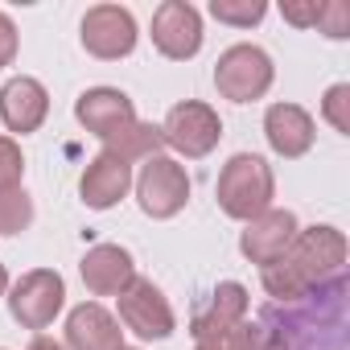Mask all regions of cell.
<instances>
[{"label": "cell", "mask_w": 350, "mask_h": 350, "mask_svg": "<svg viewBox=\"0 0 350 350\" xmlns=\"http://www.w3.org/2000/svg\"><path fill=\"white\" fill-rule=\"evenodd\" d=\"M136 280L132 272V256L116 243H99L83 256V284L95 293V297H116L124 293L128 284Z\"/></svg>", "instance_id": "obj_15"}, {"label": "cell", "mask_w": 350, "mask_h": 350, "mask_svg": "<svg viewBox=\"0 0 350 350\" xmlns=\"http://www.w3.org/2000/svg\"><path fill=\"white\" fill-rule=\"evenodd\" d=\"M120 317L140 338H169L173 334V309L152 280H132L120 293Z\"/></svg>", "instance_id": "obj_10"}, {"label": "cell", "mask_w": 350, "mask_h": 350, "mask_svg": "<svg viewBox=\"0 0 350 350\" xmlns=\"http://www.w3.org/2000/svg\"><path fill=\"white\" fill-rule=\"evenodd\" d=\"M223 136V120L206 107V103H178V107H169L165 116V128H161V140L173 144L178 152L186 157H206Z\"/></svg>", "instance_id": "obj_7"}, {"label": "cell", "mask_w": 350, "mask_h": 350, "mask_svg": "<svg viewBox=\"0 0 350 350\" xmlns=\"http://www.w3.org/2000/svg\"><path fill=\"white\" fill-rule=\"evenodd\" d=\"M17 58V25L0 13V66H9Z\"/></svg>", "instance_id": "obj_27"}, {"label": "cell", "mask_w": 350, "mask_h": 350, "mask_svg": "<svg viewBox=\"0 0 350 350\" xmlns=\"http://www.w3.org/2000/svg\"><path fill=\"white\" fill-rule=\"evenodd\" d=\"M29 350H66L62 342H54V338H33L29 342Z\"/></svg>", "instance_id": "obj_29"}, {"label": "cell", "mask_w": 350, "mask_h": 350, "mask_svg": "<svg viewBox=\"0 0 350 350\" xmlns=\"http://www.w3.org/2000/svg\"><path fill=\"white\" fill-rule=\"evenodd\" d=\"M264 132H268V144L280 157H301L313 144V120L297 103H272L268 116H264Z\"/></svg>", "instance_id": "obj_18"}, {"label": "cell", "mask_w": 350, "mask_h": 350, "mask_svg": "<svg viewBox=\"0 0 350 350\" xmlns=\"http://www.w3.org/2000/svg\"><path fill=\"white\" fill-rule=\"evenodd\" d=\"M62 301H66L62 276L50 272V268H38V272H25V276L13 284L9 309H13V317H17L25 329H46V325L58 317Z\"/></svg>", "instance_id": "obj_6"}, {"label": "cell", "mask_w": 350, "mask_h": 350, "mask_svg": "<svg viewBox=\"0 0 350 350\" xmlns=\"http://www.w3.org/2000/svg\"><path fill=\"white\" fill-rule=\"evenodd\" d=\"M66 346L70 350H124V329L116 317L99 305H79L66 321Z\"/></svg>", "instance_id": "obj_17"}, {"label": "cell", "mask_w": 350, "mask_h": 350, "mask_svg": "<svg viewBox=\"0 0 350 350\" xmlns=\"http://www.w3.org/2000/svg\"><path fill=\"white\" fill-rule=\"evenodd\" d=\"M264 325L284 338V350H346V280L334 276L301 301L272 305Z\"/></svg>", "instance_id": "obj_1"}, {"label": "cell", "mask_w": 350, "mask_h": 350, "mask_svg": "<svg viewBox=\"0 0 350 350\" xmlns=\"http://www.w3.org/2000/svg\"><path fill=\"white\" fill-rule=\"evenodd\" d=\"M342 264H346V239L342 231L334 227H309V231H297V239L288 243V252L264 268V288L288 305V301H301L305 293H313L317 284L342 276Z\"/></svg>", "instance_id": "obj_2"}, {"label": "cell", "mask_w": 350, "mask_h": 350, "mask_svg": "<svg viewBox=\"0 0 350 350\" xmlns=\"http://www.w3.org/2000/svg\"><path fill=\"white\" fill-rule=\"evenodd\" d=\"M194 350H239V342H235V329H227V334H219V338H206V342H198Z\"/></svg>", "instance_id": "obj_28"}, {"label": "cell", "mask_w": 350, "mask_h": 350, "mask_svg": "<svg viewBox=\"0 0 350 350\" xmlns=\"http://www.w3.org/2000/svg\"><path fill=\"white\" fill-rule=\"evenodd\" d=\"M21 169H25L21 148H17L9 136H0V190H13V186L21 182Z\"/></svg>", "instance_id": "obj_25"}, {"label": "cell", "mask_w": 350, "mask_h": 350, "mask_svg": "<svg viewBox=\"0 0 350 350\" xmlns=\"http://www.w3.org/2000/svg\"><path fill=\"white\" fill-rule=\"evenodd\" d=\"M83 46L95 58H124L136 46V21L120 5H95L83 17Z\"/></svg>", "instance_id": "obj_9"}, {"label": "cell", "mask_w": 350, "mask_h": 350, "mask_svg": "<svg viewBox=\"0 0 350 350\" xmlns=\"http://www.w3.org/2000/svg\"><path fill=\"white\" fill-rule=\"evenodd\" d=\"M9 288V272H5V264H0V293Z\"/></svg>", "instance_id": "obj_30"}, {"label": "cell", "mask_w": 350, "mask_h": 350, "mask_svg": "<svg viewBox=\"0 0 350 350\" xmlns=\"http://www.w3.org/2000/svg\"><path fill=\"white\" fill-rule=\"evenodd\" d=\"M128 186H132V165H124L120 157H111V152H99L91 165H87V173H83V202L91 206V211H107V206H116L124 194H128Z\"/></svg>", "instance_id": "obj_16"}, {"label": "cell", "mask_w": 350, "mask_h": 350, "mask_svg": "<svg viewBox=\"0 0 350 350\" xmlns=\"http://www.w3.org/2000/svg\"><path fill=\"white\" fill-rule=\"evenodd\" d=\"M317 29L325 38H350V5H346V0H321Z\"/></svg>", "instance_id": "obj_23"}, {"label": "cell", "mask_w": 350, "mask_h": 350, "mask_svg": "<svg viewBox=\"0 0 350 350\" xmlns=\"http://www.w3.org/2000/svg\"><path fill=\"white\" fill-rule=\"evenodd\" d=\"M293 239H297V215H293V211H264V215H256V219L247 223L239 247H243V256H247L252 264L268 268V264H276V260L288 252Z\"/></svg>", "instance_id": "obj_11"}, {"label": "cell", "mask_w": 350, "mask_h": 350, "mask_svg": "<svg viewBox=\"0 0 350 350\" xmlns=\"http://www.w3.org/2000/svg\"><path fill=\"white\" fill-rule=\"evenodd\" d=\"M243 313H247V288H243V284H235V280H227V284H219V288H215L198 309H194L190 334H194L198 342L219 338V334L235 329V325L243 321Z\"/></svg>", "instance_id": "obj_13"}, {"label": "cell", "mask_w": 350, "mask_h": 350, "mask_svg": "<svg viewBox=\"0 0 350 350\" xmlns=\"http://www.w3.org/2000/svg\"><path fill=\"white\" fill-rule=\"evenodd\" d=\"M215 87L231 103H252L272 87V58L260 46H231L215 66Z\"/></svg>", "instance_id": "obj_4"}, {"label": "cell", "mask_w": 350, "mask_h": 350, "mask_svg": "<svg viewBox=\"0 0 350 350\" xmlns=\"http://www.w3.org/2000/svg\"><path fill=\"white\" fill-rule=\"evenodd\" d=\"M75 116H79V124L87 128V132H95V136H116L120 128H128L132 120H136V107H132V99L124 95V91H116V87H95V91H83L79 95V103H75Z\"/></svg>", "instance_id": "obj_12"}, {"label": "cell", "mask_w": 350, "mask_h": 350, "mask_svg": "<svg viewBox=\"0 0 350 350\" xmlns=\"http://www.w3.org/2000/svg\"><path fill=\"white\" fill-rule=\"evenodd\" d=\"M321 111H325V120H329L342 136H350V87H346V83H338V87L325 91Z\"/></svg>", "instance_id": "obj_24"}, {"label": "cell", "mask_w": 350, "mask_h": 350, "mask_svg": "<svg viewBox=\"0 0 350 350\" xmlns=\"http://www.w3.org/2000/svg\"><path fill=\"white\" fill-rule=\"evenodd\" d=\"M152 46L165 58H194L202 50V17L186 0H165L152 13Z\"/></svg>", "instance_id": "obj_8"}, {"label": "cell", "mask_w": 350, "mask_h": 350, "mask_svg": "<svg viewBox=\"0 0 350 350\" xmlns=\"http://www.w3.org/2000/svg\"><path fill=\"white\" fill-rule=\"evenodd\" d=\"M268 13L264 0H211V17L215 21H227V25H256L260 17Z\"/></svg>", "instance_id": "obj_21"}, {"label": "cell", "mask_w": 350, "mask_h": 350, "mask_svg": "<svg viewBox=\"0 0 350 350\" xmlns=\"http://www.w3.org/2000/svg\"><path fill=\"white\" fill-rule=\"evenodd\" d=\"M136 198H140V211L152 215V219H173L186 198H190V178L178 161L169 157H148V165L140 169L136 178Z\"/></svg>", "instance_id": "obj_5"}, {"label": "cell", "mask_w": 350, "mask_h": 350, "mask_svg": "<svg viewBox=\"0 0 350 350\" xmlns=\"http://www.w3.org/2000/svg\"><path fill=\"white\" fill-rule=\"evenodd\" d=\"M161 144H165V140H161V128L132 120L128 128H120L116 136H107V148H103V152H111V157H120V161L128 165V161H140V157H144V161L157 157Z\"/></svg>", "instance_id": "obj_19"}, {"label": "cell", "mask_w": 350, "mask_h": 350, "mask_svg": "<svg viewBox=\"0 0 350 350\" xmlns=\"http://www.w3.org/2000/svg\"><path fill=\"white\" fill-rule=\"evenodd\" d=\"M29 219H33V202H29V194H25L21 186L0 190V235H17V231H25Z\"/></svg>", "instance_id": "obj_20"}, {"label": "cell", "mask_w": 350, "mask_h": 350, "mask_svg": "<svg viewBox=\"0 0 350 350\" xmlns=\"http://www.w3.org/2000/svg\"><path fill=\"white\" fill-rule=\"evenodd\" d=\"M272 202V169L264 157L256 152H239L223 165L219 173V206L231 219L252 223L256 215H264Z\"/></svg>", "instance_id": "obj_3"}, {"label": "cell", "mask_w": 350, "mask_h": 350, "mask_svg": "<svg viewBox=\"0 0 350 350\" xmlns=\"http://www.w3.org/2000/svg\"><path fill=\"white\" fill-rule=\"evenodd\" d=\"M46 111H50V95H46V87L38 79L21 75V79H9L5 87H0V116H5V124L13 132L42 128Z\"/></svg>", "instance_id": "obj_14"}, {"label": "cell", "mask_w": 350, "mask_h": 350, "mask_svg": "<svg viewBox=\"0 0 350 350\" xmlns=\"http://www.w3.org/2000/svg\"><path fill=\"white\" fill-rule=\"evenodd\" d=\"M280 13H284V21H288V25H301V29H309V25H317L321 0H284V5H280Z\"/></svg>", "instance_id": "obj_26"}, {"label": "cell", "mask_w": 350, "mask_h": 350, "mask_svg": "<svg viewBox=\"0 0 350 350\" xmlns=\"http://www.w3.org/2000/svg\"><path fill=\"white\" fill-rule=\"evenodd\" d=\"M235 342H239V350H284V338H280L276 329H268L264 321H260V325L239 321V325H235Z\"/></svg>", "instance_id": "obj_22"}]
</instances>
